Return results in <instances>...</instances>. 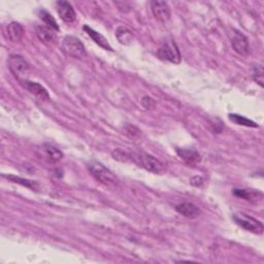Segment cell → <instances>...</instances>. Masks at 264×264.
<instances>
[{
	"mask_svg": "<svg viewBox=\"0 0 264 264\" xmlns=\"http://www.w3.org/2000/svg\"><path fill=\"white\" fill-rule=\"evenodd\" d=\"M151 9H152L154 17L160 22L166 23L170 20L171 11L167 2L153 0V1H151Z\"/></svg>",
	"mask_w": 264,
	"mask_h": 264,
	"instance_id": "ba28073f",
	"label": "cell"
},
{
	"mask_svg": "<svg viewBox=\"0 0 264 264\" xmlns=\"http://www.w3.org/2000/svg\"><path fill=\"white\" fill-rule=\"evenodd\" d=\"M157 56L161 60L168 61L174 64H179L182 60L180 50L172 39L166 40L161 45L157 51Z\"/></svg>",
	"mask_w": 264,
	"mask_h": 264,
	"instance_id": "5b68a950",
	"label": "cell"
},
{
	"mask_svg": "<svg viewBox=\"0 0 264 264\" xmlns=\"http://www.w3.org/2000/svg\"><path fill=\"white\" fill-rule=\"evenodd\" d=\"M56 8L60 19L65 23H72L77 19L73 6L68 1H57Z\"/></svg>",
	"mask_w": 264,
	"mask_h": 264,
	"instance_id": "30bf717a",
	"label": "cell"
},
{
	"mask_svg": "<svg viewBox=\"0 0 264 264\" xmlns=\"http://www.w3.org/2000/svg\"><path fill=\"white\" fill-rule=\"evenodd\" d=\"M263 66L261 64H257L253 67L252 69V77L254 79V81L260 86L263 87L264 86V75H263Z\"/></svg>",
	"mask_w": 264,
	"mask_h": 264,
	"instance_id": "7402d4cb",
	"label": "cell"
},
{
	"mask_svg": "<svg viewBox=\"0 0 264 264\" xmlns=\"http://www.w3.org/2000/svg\"><path fill=\"white\" fill-rule=\"evenodd\" d=\"M20 84L25 88V89L28 90L30 93L37 96L40 99H43V100L51 99V97H50L46 88L39 83L31 82L29 80H24V81H21Z\"/></svg>",
	"mask_w": 264,
	"mask_h": 264,
	"instance_id": "8fae6325",
	"label": "cell"
},
{
	"mask_svg": "<svg viewBox=\"0 0 264 264\" xmlns=\"http://www.w3.org/2000/svg\"><path fill=\"white\" fill-rule=\"evenodd\" d=\"M35 34L39 37V40L47 46H51L56 42L55 30L46 26V25H39V26H36Z\"/></svg>",
	"mask_w": 264,
	"mask_h": 264,
	"instance_id": "7c38bea8",
	"label": "cell"
},
{
	"mask_svg": "<svg viewBox=\"0 0 264 264\" xmlns=\"http://www.w3.org/2000/svg\"><path fill=\"white\" fill-rule=\"evenodd\" d=\"M7 65L11 73L15 75L19 82L27 80V74L29 73L30 65L24 57L17 54L10 55L7 60Z\"/></svg>",
	"mask_w": 264,
	"mask_h": 264,
	"instance_id": "3957f363",
	"label": "cell"
},
{
	"mask_svg": "<svg viewBox=\"0 0 264 264\" xmlns=\"http://www.w3.org/2000/svg\"><path fill=\"white\" fill-rule=\"evenodd\" d=\"M233 194L237 197L249 200V201H255L257 199V194H259V192H254V191H250L246 189H234Z\"/></svg>",
	"mask_w": 264,
	"mask_h": 264,
	"instance_id": "44dd1931",
	"label": "cell"
},
{
	"mask_svg": "<svg viewBox=\"0 0 264 264\" xmlns=\"http://www.w3.org/2000/svg\"><path fill=\"white\" fill-rule=\"evenodd\" d=\"M87 167L89 169L90 173L99 183L108 187L116 186L118 184V179L116 178V175L109 169H107L105 165H103L102 163L92 161L90 163H88Z\"/></svg>",
	"mask_w": 264,
	"mask_h": 264,
	"instance_id": "7a4b0ae2",
	"label": "cell"
},
{
	"mask_svg": "<svg viewBox=\"0 0 264 264\" xmlns=\"http://www.w3.org/2000/svg\"><path fill=\"white\" fill-rule=\"evenodd\" d=\"M35 153L40 159L51 163L58 162L63 158V153L58 148L50 144H43L42 146L37 147Z\"/></svg>",
	"mask_w": 264,
	"mask_h": 264,
	"instance_id": "52a82bcc",
	"label": "cell"
},
{
	"mask_svg": "<svg viewBox=\"0 0 264 264\" xmlns=\"http://www.w3.org/2000/svg\"><path fill=\"white\" fill-rule=\"evenodd\" d=\"M190 183H191V185H193L195 187H200L201 185L204 184V179L201 178V177H198V175H196V177H193L190 180Z\"/></svg>",
	"mask_w": 264,
	"mask_h": 264,
	"instance_id": "cb8c5ba5",
	"label": "cell"
},
{
	"mask_svg": "<svg viewBox=\"0 0 264 264\" xmlns=\"http://www.w3.org/2000/svg\"><path fill=\"white\" fill-rule=\"evenodd\" d=\"M84 30L95 42V44H97L99 47H102L103 49L106 50V51H112V48L110 47L109 43L107 42V40L102 33L95 31L93 28L88 26V25H85Z\"/></svg>",
	"mask_w": 264,
	"mask_h": 264,
	"instance_id": "9a60e30c",
	"label": "cell"
},
{
	"mask_svg": "<svg viewBox=\"0 0 264 264\" xmlns=\"http://www.w3.org/2000/svg\"><path fill=\"white\" fill-rule=\"evenodd\" d=\"M24 35V28L18 22H11L6 26V36L12 43H19Z\"/></svg>",
	"mask_w": 264,
	"mask_h": 264,
	"instance_id": "4fadbf2b",
	"label": "cell"
},
{
	"mask_svg": "<svg viewBox=\"0 0 264 264\" xmlns=\"http://www.w3.org/2000/svg\"><path fill=\"white\" fill-rule=\"evenodd\" d=\"M229 120L231 122H233L236 125H241V126H246V127H252V128H256L258 127L257 123H255L254 121L250 120L244 116L241 115H236V114H230L229 115Z\"/></svg>",
	"mask_w": 264,
	"mask_h": 264,
	"instance_id": "d6986e66",
	"label": "cell"
},
{
	"mask_svg": "<svg viewBox=\"0 0 264 264\" xmlns=\"http://www.w3.org/2000/svg\"><path fill=\"white\" fill-rule=\"evenodd\" d=\"M175 211L181 213L182 216L189 219H195L200 215V210L198 209V207L191 203L180 204L175 207Z\"/></svg>",
	"mask_w": 264,
	"mask_h": 264,
	"instance_id": "5bb4252c",
	"label": "cell"
},
{
	"mask_svg": "<svg viewBox=\"0 0 264 264\" xmlns=\"http://www.w3.org/2000/svg\"><path fill=\"white\" fill-rule=\"evenodd\" d=\"M61 49L66 55L72 58L82 59L86 56V48L84 44L78 37L72 35H67L64 37L61 44Z\"/></svg>",
	"mask_w": 264,
	"mask_h": 264,
	"instance_id": "277c9868",
	"label": "cell"
},
{
	"mask_svg": "<svg viewBox=\"0 0 264 264\" xmlns=\"http://www.w3.org/2000/svg\"><path fill=\"white\" fill-rule=\"evenodd\" d=\"M116 36H117L119 43L121 45H125V46L130 45L134 40L133 32L125 26L118 27V29L116 31Z\"/></svg>",
	"mask_w": 264,
	"mask_h": 264,
	"instance_id": "e0dca14e",
	"label": "cell"
},
{
	"mask_svg": "<svg viewBox=\"0 0 264 264\" xmlns=\"http://www.w3.org/2000/svg\"><path fill=\"white\" fill-rule=\"evenodd\" d=\"M3 177L6 178L7 180L11 181L12 183L21 184V185H23L25 187L30 188V189H32V190H35L36 188H37V186H39V185H37V183L34 182V181H29V180H26V179H22L20 177H16V175L9 174V175H3Z\"/></svg>",
	"mask_w": 264,
	"mask_h": 264,
	"instance_id": "ffe728a7",
	"label": "cell"
},
{
	"mask_svg": "<svg viewBox=\"0 0 264 264\" xmlns=\"http://www.w3.org/2000/svg\"><path fill=\"white\" fill-rule=\"evenodd\" d=\"M37 14H39L40 18L43 20V22L46 24V26L50 27L51 29L55 30V31H59V26L56 22V20L53 18V16L48 12L45 9H40L37 11Z\"/></svg>",
	"mask_w": 264,
	"mask_h": 264,
	"instance_id": "ac0fdd59",
	"label": "cell"
},
{
	"mask_svg": "<svg viewBox=\"0 0 264 264\" xmlns=\"http://www.w3.org/2000/svg\"><path fill=\"white\" fill-rule=\"evenodd\" d=\"M142 102H143V106L146 108H153L155 106V102H154V100L152 98L149 97V96H145L143 98Z\"/></svg>",
	"mask_w": 264,
	"mask_h": 264,
	"instance_id": "603a6c76",
	"label": "cell"
},
{
	"mask_svg": "<svg viewBox=\"0 0 264 264\" xmlns=\"http://www.w3.org/2000/svg\"><path fill=\"white\" fill-rule=\"evenodd\" d=\"M233 220L238 226H241L242 228H244L247 231H250L255 234L263 233V230H264L263 224L259 220L247 215V213L245 212L234 213Z\"/></svg>",
	"mask_w": 264,
	"mask_h": 264,
	"instance_id": "8992f818",
	"label": "cell"
},
{
	"mask_svg": "<svg viewBox=\"0 0 264 264\" xmlns=\"http://www.w3.org/2000/svg\"><path fill=\"white\" fill-rule=\"evenodd\" d=\"M128 157L129 161L134 162L135 164L150 172L160 173L164 170V164L160 160L145 152H138V151L137 152H130L128 153Z\"/></svg>",
	"mask_w": 264,
	"mask_h": 264,
	"instance_id": "6da1fadb",
	"label": "cell"
},
{
	"mask_svg": "<svg viewBox=\"0 0 264 264\" xmlns=\"http://www.w3.org/2000/svg\"><path fill=\"white\" fill-rule=\"evenodd\" d=\"M231 45L233 50L237 54H240L242 56H247L250 53V45L248 37L240 31H235L231 40Z\"/></svg>",
	"mask_w": 264,
	"mask_h": 264,
	"instance_id": "9c48e42d",
	"label": "cell"
},
{
	"mask_svg": "<svg viewBox=\"0 0 264 264\" xmlns=\"http://www.w3.org/2000/svg\"><path fill=\"white\" fill-rule=\"evenodd\" d=\"M177 153L181 159H183L188 164H196L200 162L201 157L200 154L195 150L192 149H181L177 148Z\"/></svg>",
	"mask_w": 264,
	"mask_h": 264,
	"instance_id": "2e32d148",
	"label": "cell"
}]
</instances>
